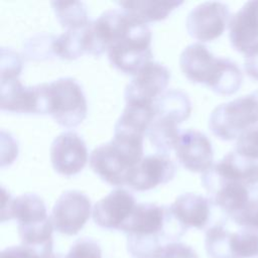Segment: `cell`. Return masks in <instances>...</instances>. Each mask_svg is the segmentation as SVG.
I'll use <instances>...</instances> for the list:
<instances>
[{
  "instance_id": "obj_8",
  "label": "cell",
  "mask_w": 258,
  "mask_h": 258,
  "mask_svg": "<svg viewBox=\"0 0 258 258\" xmlns=\"http://www.w3.org/2000/svg\"><path fill=\"white\" fill-rule=\"evenodd\" d=\"M19 76L0 75V109L14 113L47 114L46 83L25 87Z\"/></svg>"
},
{
  "instance_id": "obj_33",
  "label": "cell",
  "mask_w": 258,
  "mask_h": 258,
  "mask_svg": "<svg viewBox=\"0 0 258 258\" xmlns=\"http://www.w3.org/2000/svg\"><path fill=\"white\" fill-rule=\"evenodd\" d=\"M48 258H66V256H63L61 253H56V254L52 253Z\"/></svg>"
},
{
  "instance_id": "obj_26",
  "label": "cell",
  "mask_w": 258,
  "mask_h": 258,
  "mask_svg": "<svg viewBox=\"0 0 258 258\" xmlns=\"http://www.w3.org/2000/svg\"><path fill=\"white\" fill-rule=\"evenodd\" d=\"M234 151L246 158L258 160V125L249 128L240 135Z\"/></svg>"
},
{
  "instance_id": "obj_12",
  "label": "cell",
  "mask_w": 258,
  "mask_h": 258,
  "mask_svg": "<svg viewBox=\"0 0 258 258\" xmlns=\"http://www.w3.org/2000/svg\"><path fill=\"white\" fill-rule=\"evenodd\" d=\"M87 161L88 149L78 133L66 131L53 139L50 145V162L57 173L75 175L85 167Z\"/></svg>"
},
{
  "instance_id": "obj_15",
  "label": "cell",
  "mask_w": 258,
  "mask_h": 258,
  "mask_svg": "<svg viewBox=\"0 0 258 258\" xmlns=\"http://www.w3.org/2000/svg\"><path fill=\"white\" fill-rule=\"evenodd\" d=\"M2 190L1 222L14 219L18 223V228H25L37 226L50 220L44 202L39 196L28 192L11 198L4 188Z\"/></svg>"
},
{
  "instance_id": "obj_16",
  "label": "cell",
  "mask_w": 258,
  "mask_h": 258,
  "mask_svg": "<svg viewBox=\"0 0 258 258\" xmlns=\"http://www.w3.org/2000/svg\"><path fill=\"white\" fill-rule=\"evenodd\" d=\"M136 205L131 192L123 188H116L95 204L93 220L103 229L121 231Z\"/></svg>"
},
{
  "instance_id": "obj_21",
  "label": "cell",
  "mask_w": 258,
  "mask_h": 258,
  "mask_svg": "<svg viewBox=\"0 0 258 258\" xmlns=\"http://www.w3.org/2000/svg\"><path fill=\"white\" fill-rule=\"evenodd\" d=\"M154 117L153 104H126L114 126V133L144 137Z\"/></svg>"
},
{
  "instance_id": "obj_13",
  "label": "cell",
  "mask_w": 258,
  "mask_h": 258,
  "mask_svg": "<svg viewBox=\"0 0 258 258\" xmlns=\"http://www.w3.org/2000/svg\"><path fill=\"white\" fill-rule=\"evenodd\" d=\"M174 151L178 162L189 171L204 173L213 165L212 143L200 131L188 129L180 132Z\"/></svg>"
},
{
  "instance_id": "obj_24",
  "label": "cell",
  "mask_w": 258,
  "mask_h": 258,
  "mask_svg": "<svg viewBox=\"0 0 258 258\" xmlns=\"http://www.w3.org/2000/svg\"><path fill=\"white\" fill-rule=\"evenodd\" d=\"M232 232L226 229L225 221H220L207 229L205 248L210 258H232Z\"/></svg>"
},
{
  "instance_id": "obj_19",
  "label": "cell",
  "mask_w": 258,
  "mask_h": 258,
  "mask_svg": "<svg viewBox=\"0 0 258 258\" xmlns=\"http://www.w3.org/2000/svg\"><path fill=\"white\" fill-rule=\"evenodd\" d=\"M182 1H152V0H135L119 1L117 4L128 15L147 24L165 19L171 11L181 5Z\"/></svg>"
},
{
  "instance_id": "obj_1",
  "label": "cell",
  "mask_w": 258,
  "mask_h": 258,
  "mask_svg": "<svg viewBox=\"0 0 258 258\" xmlns=\"http://www.w3.org/2000/svg\"><path fill=\"white\" fill-rule=\"evenodd\" d=\"M170 208L137 204L121 231L127 237V250L133 258H153L162 246L179 240L186 232Z\"/></svg>"
},
{
  "instance_id": "obj_10",
  "label": "cell",
  "mask_w": 258,
  "mask_h": 258,
  "mask_svg": "<svg viewBox=\"0 0 258 258\" xmlns=\"http://www.w3.org/2000/svg\"><path fill=\"white\" fill-rule=\"evenodd\" d=\"M91 216V201L79 190H67L56 200L50 215L53 229L58 233L77 235Z\"/></svg>"
},
{
  "instance_id": "obj_20",
  "label": "cell",
  "mask_w": 258,
  "mask_h": 258,
  "mask_svg": "<svg viewBox=\"0 0 258 258\" xmlns=\"http://www.w3.org/2000/svg\"><path fill=\"white\" fill-rule=\"evenodd\" d=\"M218 162L230 175L243 184L252 197L258 198V160L246 158L233 151Z\"/></svg>"
},
{
  "instance_id": "obj_11",
  "label": "cell",
  "mask_w": 258,
  "mask_h": 258,
  "mask_svg": "<svg viewBox=\"0 0 258 258\" xmlns=\"http://www.w3.org/2000/svg\"><path fill=\"white\" fill-rule=\"evenodd\" d=\"M229 6L222 2L207 1L188 13L185 26L188 34L200 41H212L220 37L229 24Z\"/></svg>"
},
{
  "instance_id": "obj_30",
  "label": "cell",
  "mask_w": 258,
  "mask_h": 258,
  "mask_svg": "<svg viewBox=\"0 0 258 258\" xmlns=\"http://www.w3.org/2000/svg\"><path fill=\"white\" fill-rule=\"evenodd\" d=\"M153 258H199V256L190 246L173 242L159 248Z\"/></svg>"
},
{
  "instance_id": "obj_32",
  "label": "cell",
  "mask_w": 258,
  "mask_h": 258,
  "mask_svg": "<svg viewBox=\"0 0 258 258\" xmlns=\"http://www.w3.org/2000/svg\"><path fill=\"white\" fill-rule=\"evenodd\" d=\"M244 69L251 79L258 81V44L245 54Z\"/></svg>"
},
{
  "instance_id": "obj_22",
  "label": "cell",
  "mask_w": 258,
  "mask_h": 258,
  "mask_svg": "<svg viewBox=\"0 0 258 258\" xmlns=\"http://www.w3.org/2000/svg\"><path fill=\"white\" fill-rule=\"evenodd\" d=\"M52 9L60 25L67 30L79 29L90 23L85 3L80 1H53Z\"/></svg>"
},
{
  "instance_id": "obj_5",
  "label": "cell",
  "mask_w": 258,
  "mask_h": 258,
  "mask_svg": "<svg viewBox=\"0 0 258 258\" xmlns=\"http://www.w3.org/2000/svg\"><path fill=\"white\" fill-rule=\"evenodd\" d=\"M153 110L154 117L145 135L158 153L168 155L179 137L178 126L190 115L191 103L184 92L171 89L154 101Z\"/></svg>"
},
{
  "instance_id": "obj_6",
  "label": "cell",
  "mask_w": 258,
  "mask_h": 258,
  "mask_svg": "<svg viewBox=\"0 0 258 258\" xmlns=\"http://www.w3.org/2000/svg\"><path fill=\"white\" fill-rule=\"evenodd\" d=\"M258 125V97L253 92L217 106L211 113L209 127L219 139H238L249 128Z\"/></svg>"
},
{
  "instance_id": "obj_18",
  "label": "cell",
  "mask_w": 258,
  "mask_h": 258,
  "mask_svg": "<svg viewBox=\"0 0 258 258\" xmlns=\"http://www.w3.org/2000/svg\"><path fill=\"white\" fill-rule=\"evenodd\" d=\"M213 204L209 198L194 192L178 196L169 206L174 218L185 228L203 230L209 226Z\"/></svg>"
},
{
  "instance_id": "obj_35",
  "label": "cell",
  "mask_w": 258,
  "mask_h": 258,
  "mask_svg": "<svg viewBox=\"0 0 258 258\" xmlns=\"http://www.w3.org/2000/svg\"><path fill=\"white\" fill-rule=\"evenodd\" d=\"M252 258H258V255H257V256H255V257H252Z\"/></svg>"
},
{
  "instance_id": "obj_31",
  "label": "cell",
  "mask_w": 258,
  "mask_h": 258,
  "mask_svg": "<svg viewBox=\"0 0 258 258\" xmlns=\"http://www.w3.org/2000/svg\"><path fill=\"white\" fill-rule=\"evenodd\" d=\"M0 258H45L41 253L37 250L24 246H12L5 248L0 253Z\"/></svg>"
},
{
  "instance_id": "obj_7",
  "label": "cell",
  "mask_w": 258,
  "mask_h": 258,
  "mask_svg": "<svg viewBox=\"0 0 258 258\" xmlns=\"http://www.w3.org/2000/svg\"><path fill=\"white\" fill-rule=\"evenodd\" d=\"M47 114L59 125L74 128L87 116V101L80 84L73 78L46 83Z\"/></svg>"
},
{
  "instance_id": "obj_17",
  "label": "cell",
  "mask_w": 258,
  "mask_h": 258,
  "mask_svg": "<svg viewBox=\"0 0 258 258\" xmlns=\"http://www.w3.org/2000/svg\"><path fill=\"white\" fill-rule=\"evenodd\" d=\"M229 38L239 52L247 53L258 44V0L246 2L229 21Z\"/></svg>"
},
{
  "instance_id": "obj_29",
  "label": "cell",
  "mask_w": 258,
  "mask_h": 258,
  "mask_svg": "<svg viewBox=\"0 0 258 258\" xmlns=\"http://www.w3.org/2000/svg\"><path fill=\"white\" fill-rule=\"evenodd\" d=\"M230 219L241 228L258 231V198L251 199L240 212Z\"/></svg>"
},
{
  "instance_id": "obj_28",
  "label": "cell",
  "mask_w": 258,
  "mask_h": 258,
  "mask_svg": "<svg viewBox=\"0 0 258 258\" xmlns=\"http://www.w3.org/2000/svg\"><path fill=\"white\" fill-rule=\"evenodd\" d=\"M66 258H103L102 250L97 241L84 237L78 239L71 247Z\"/></svg>"
},
{
  "instance_id": "obj_3",
  "label": "cell",
  "mask_w": 258,
  "mask_h": 258,
  "mask_svg": "<svg viewBox=\"0 0 258 258\" xmlns=\"http://www.w3.org/2000/svg\"><path fill=\"white\" fill-rule=\"evenodd\" d=\"M143 137L114 133L111 141L96 147L90 155V166L106 182L121 186L128 182L135 165L142 159Z\"/></svg>"
},
{
  "instance_id": "obj_34",
  "label": "cell",
  "mask_w": 258,
  "mask_h": 258,
  "mask_svg": "<svg viewBox=\"0 0 258 258\" xmlns=\"http://www.w3.org/2000/svg\"><path fill=\"white\" fill-rule=\"evenodd\" d=\"M254 93H255V94H256V96H257V97H258V90H257V91H255V92H254Z\"/></svg>"
},
{
  "instance_id": "obj_2",
  "label": "cell",
  "mask_w": 258,
  "mask_h": 258,
  "mask_svg": "<svg viewBox=\"0 0 258 258\" xmlns=\"http://www.w3.org/2000/svg\"><path fill=\"white\" fill-rule=\"evenodd\" d=\"M179 67L192 83L204 84L220 95H233L241 87L243 75L230 58L215 56L206 45L195 42L180 53Z\"/></svg>"
},
{
  "instance_id": "obj_14",
  "label": "cell",
  "mask_w": 258,
  "mask_h": 258,
  "mask_svg": "<svg viewBox=\"0 0 258 258\" xmlns=\"http://www.w3.org/2000/svg\"><path fill=\"white\" fill-rule=\"evenodd\" d=\"M175 172L176 165L168 155H146L133 168L127 185L137 191L148 190L170 181Z\"/></svg>"
},
{
  "instance_id": "obj_23",
  "label": "cell",
  "mask_w": 258,
  "mask_h": 258,
  "mask_svg": "<svg viewBox=\"0 0 258 258\" xmlns=\"http://www.w3.org/2000/svg\"><path fill=\"white\" fill-rule=\"evenodd\" d=\"M86 27L79 29L66 30L58 36H54L52 50L54 56L62 59H76L82 56L85 50V30Z\"/></svg>"
},
{
  "instance_id": "obj_25",
  "label": "cell",
  "mask_w": 258,
  "mask_h": 258,
  "mask_svg": "<svg viewBox=\"0 0 258 258\" xmlns=\"http://www.w3.org/2000/svg\"><path fill=\"white\" fill-rule=\"evenodd\" d=\"M232 258H252L258 255V231L241 228L231 235Z\"/></svg>"
},
{
  "instance_id": "obj_9",
  "label": "cell",
  "mask_w": 258,
  "mask_h": 258,
  "mask_svg": "<svg viewBox=\"0 0 258 258\" xmlns=\"http://www.w3.org/2000/svg\"><path fill=\"white\" fill-rule=\"evenodd\" d=\"M169 79L170 72L165 66L149 61L127 84L124 91L126 104H153L165 92Z\"/></svg>"
},
{
  "instance_id": "obj_27",
  "label": "cell",
  "mask_w": 258,
  "mask_h": 258,
  "mask_svg": "<svg viewBox=\"0 0 258 258\" xmlns=\"http://www.w3.org/2000/svg\"><path fill=\"white\" fill-rule=\"evenodd\" d=\"M54 35H37L32 37L25 45L24 51L29 58H48L54 56L52 42Z\"/></svg>"
},
{
  "instance_id": "obj_4",
  "label": "cell",
  "mask_w": 258,
  "mask_h": 258,
  "mask_svg": "<svg viewBox=\"0 0 258 258\" xmlns=\"http://www.w3.org/2000/svg\"><path fill=\"white\" fill-rule=\"evenodd\" d=\"M124 13L107 54L114 68L124 74L135 75L151 61L152 34L147 24Z\"/></svg>"
}]
</instances>
